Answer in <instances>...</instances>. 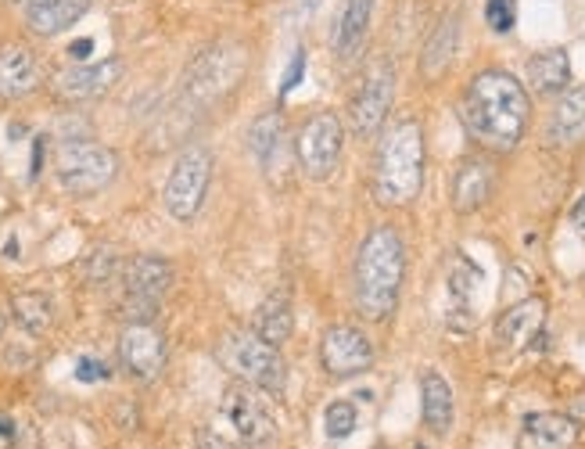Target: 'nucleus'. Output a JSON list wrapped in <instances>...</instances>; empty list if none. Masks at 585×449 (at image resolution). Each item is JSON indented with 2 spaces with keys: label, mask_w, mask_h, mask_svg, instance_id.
<instances>
[{
  "label": "nucleus",
  "mask_w": 585,
  "mask_h": 449,
  "mask_svg": "<svg viewBox=\"0 0 585 449\" xmlns=\"http://www.w3.org/2000/svg\"><path fill=\"white\" fill-rule=\"evenodd\" d=\"M460 119L474 141L492 151H510L521 144L524 130H528L532 101L517 76L503 69H485L463 90Z\"/></svg>",
  "instance_id": "obj_1"
},
{
  "label": "nucleus",
  "mask_w": 585,
  "mask_h": 449,
  "mask_svg": "<svg viewBox=\"0 0 585 449\" xmlns=\"http://www.w3.org/2000/svg\"><path fill=\"white\" fill-rule=\"evenodd\" d=\"M402 277H406V248L399 230L374 227L356 252V309L367 320H388L399 306Z\"/></svg>",
  "instance_id": "obj_2"
},
{
  "label": "nucleus",
  "mask_w": 585,
  "mask_h": 449,
  "mask_svg": "<svg viewBox=\"0 0 585 449\" xmlns=\"http://www.w3.org/2000/svg\"><path fill=\"white\" fill-rule=\"evenodd\" d=\"M374 198L385 209H402L424 187V133L417 119H399L381 133L374 159Z\"/></svg>",
  "instance_id": "obj_3"
},
{
  "label": "nucleus",
  "mask_w": 585,
  "mask_h": 449,
  "mask_svg": "<svg viewBox=\"0 0 585 449\" xmlns=\"http://www.w3.org/2000/svg\"><path fill=\"white\" fill-rule=\"evenodd\" d=\"M216 360L241 378L245 385H255L262 392H284L288 385V367H284V356L277 353V345L262 342L255 331H230L223 335V342L216 345Z\"/></svg>",
  "instance_id": "obj_4"
},
{
  "label": "nucleus",
  "mask_w": 585,
  "mask_h": 449,
  "mask_svg": "<svg viewBox=\"0 0 585 449\" xmlns=\"http://www.w3.org/2000/svg\"><path fill=\"white\" fill-rule=\"evenodd\" d=\"M119 173L115 151L97 141L69 137L58 148V180L69 194H97L105 191Z\"/></svg>",
  "instance_id": "obj_5"
},
{
  "label": "nucleus",
  "mask_w": 585,
  "mask_h": 449,
  "mask_svg": "<svg viewBox=\"0 0 585 449\" xmlns=\"http://www.w3.org/2000/svg\"><path fill=\"white\" fill-rule=\"evenodd\" d=\"M212 180V151L191 144V148L180 151L173 173L166 180V209L173 220L187 223L198 216L201 202H205V191H209Z\"/></svg>",
  "instance_id": "obj_6"
},
{
  "label": "nucleus",
  "mask_w": 585,
  "mask_h": 449,
  "mask_svg": "<svg viewBox=\"0 0 585 449\" xmlns=\"http://www.w3.org/2000/svg\"><path fill=\"white\" fill-rule=\"evenodd\" d=\"M341 148H345V126L334 112H316L295 137L298 166L309 180L331 177L341 159Z\"/></svg>",
  "instance_id": "obj_7"
},
{
  "label": "nucleus",
  "mask_w": 585,
  "mask_h": 449,
  "mask_svg": "<svg viewBox=\"0 0 585 449\" xmlns=\"http://www.w3.org/2000/svg\"><path fill=\"white\" fill-rule=\"evenodd\" d=\"M173 284V263L158 256H137L126 263V317L130 324H151L158 299Z\"/></svg>",
  "instance_id": "obj_8"
},
{
  "label": "nucleus",
  "mask_w": 585,
  "mask_h": 449,
  "mask_svg": "<svg viewBox=\"0 0 585 449\" xmlns=\"http://www.w3.org/2000/svg\"><path fill=\"white\" fill-rule=\"evenodd\" d=\"M245 72V54L230 44H212L187 65V94L194 101H216Z\"/></svg>",
  "instance_id": "obj_9"
},
{
  "label": "nucleus",
  "mask_w": 585,
  "mask_h": 449,
  "mask_svg": "<svg viewBox=\"0 0 585 449\" xmlns=\"http://www.w3.org/2000/svg\"><path fill=\"white\" fill-rule=\"evenodd\" d=\"M395 97V65L388 58H377L367 69V80L359 87L356 101H352V130L359 137H374L381 133L388 119V108H392Z\"/></svg>",
  "instance_id": "obj_10"
},
{
  "label": "nucleus",
  "mask_w": 585,
  "mask_h": 449,
  "mask_svg": "<svg viewBox=\"0 0 585 449\" xmlns=\"http://www.w3.org/2000/svg\"><path fill=\"white\" fill-rule=\"evenodd\" d=\"M320 360L324 370L334 378H352L374 363V345L370 338L352 324H334L327 327L324 342H320Z\"/></svg>",
  "instance_id": "obj_11"
},
{
  "label": "nucleus",
  "mask_w": 585,
  "mask_h": 449,
  "mask_svg": "<svg viewBox=\"0 0 585 449\" xmlns=\"http://www.w3.org/2000/svg\"><path fill=\"white\" fill-rule=\"evenodd\" d=\"M119 360L133 378L155 381L166 367V338L155 324H126L119 338Z\"/></svg>",
  "instance_id": "obj_12"
},
{
  "label": "nucleus",
  "mask_w": 585,
  "mask_h": 449,
  "mask_svg": "<svg viewBox=\"0 0 585 449\" xmlns=\"http://www.w3.org/2000/svg\"><path fill=\"white\" fill-rule=\"evenodd\" d=\"M223 414H227V421L234 424V432L241 435V442H248V446L259 449L273 439L270 410H266V403H262L255 392H248V388H230L227 396H223Z\"/></svg>",
  "instance_id": "obj_13"
},
{
  "label": "nucleus",
  "mask_w": 585,
  "mask_h": 449,
  "mask_svg": "<svg viewBox=\"0 0 585 449\" xmlns=\"http://www.w3.org/2000/svg\"><path fill=\"white\" fill-rule=\"evenodd\" d=\"M542 324H546V302L542 299L517 302V306H510L496 320V349L521 353V349H528L535 342V335H542Z\"/></svg>",
  "instance_id": "obj_14"
},
{
  "label": "nucleus",
  "mask_w": 585,
  "mask_h": 449,
  "mask_svg": "<svg viewBox=\"0 0 585 449\" xmlns=\"http://www.w3.org/2000/svg\"><path fill=\"white\" fill-rule=\"evenodd\" d=\"M123 76V62L119 58H108V62H94V65H76V69L58 72V94L69 97V101H94V97L108 94V90L119 83Z\"/></svg>",
  "instance_id": "obj_15"
},
{
  "label": "nucleus",
  "mask_w": 585,
  "mask_h": 449,
  "mask_svg": "<svg viewBox=\"0 0 585 449\" xmlns=\"http://www.w3.org/2000/svg\"><path fill=\"white\" fill-rule=\"evenodd\" d=\"M578 421L564 414H528L517 435V449H575Z\"/></svg>",
  "instance_id": "obj_16"
},
{
  "label": "nucleus",
  "mask_w": 585,
  "mask_h": 449,
  "mask_svg": "<svg viewBox=\"0 0 585 449\" xmlns=\"http://www.w3.org/2000/svg\"><path fill=\"white\" fill-rule=\"evenodd\" d=\"M420 414H424L428 432L435 435H449V428H453L456 417L453 388H449V381L438 370H424L420 374Z\"/></svg>",
  "instance_id": "obj_17"
},
{
  "label": "nucleus",
  "mask_w": 585,
  "mask_h": 449,
  "mask_svg": "<svg viewBox=\"0 0 585 449\" xmlns=\"http://www.w3.org/2000/svg\"><path fill=\"white\" fill-rule=\"evenodd\" d=\"M90 11V0H29L26 22L36 36H58Z\"/></svg>",
  "instance_id": "obj_18"
},
{
  "label": "nucleus",
  "mask_w": 585,
  "mask_h": 449,
  "mask_svg": "<svg viewBox=\"0 0 585 449\" xmlns=\"http://www.w3.org/2000/svg\"><path fill=\"white\" fill-rule=\"evenodd\" d=\"M492 166L485 159H467L453 177V209L456 212H478L481 205L489 202L492 194Z\"/></svg>",
  "instance_id": "obj_19"
},
{
  "label": "nucleus",
  "mask_w": 585,
  "mask_h": 449,
  "mask_svg": "<svg viewBox=\"0 0 585 449\" xmlns=\"http://www.w3.org/2000/svg\"><path fill=\"white\" fill-rule=\"evenodd\" d=\"M40 83V65H36L33 51L22 44H4L0 47V94L4 97H22Z\"/></svg>",
  "instance_id": "obj_20"
},
{
  "label": "nucleus",
  "mask_w": 585,
  "mask_h": 449,
  "mask_svg": "<svg viewBox=\"0 0 585 449\" xmlns=\"http://www.w3.org/2000/svg\"><path fill=\"white\" fill-rule=\"evenodd\" d=\"M524 76H528V87H532L535 94H564L571 83L568 51H564V47H550V51L535 54V58H528Z\"/></svg>",
  "instance_id": "obj_21"
},
{
  "label": "nucleus",
  "mask_w": 585,
  "mask_h": 449,
  "mask_svg": "<svg viewBox=\"0 0 585 449\" xmlns=\"http://www.w3.org/2000/svg\"><path fill=\"white\" fill-rule=\"evenodd\" d=\"M546 133H550L553 148H568V144L585 141V87H575L560 97Z\"/></svg>",
  "instance_id": "obj_22"
},
{
  "label": "nucleus",
  "mask_w": 585,
  "mask_h": 449,
  "mask_svg": "<svg viewBox=\"0 0 585 449\" xmlns=\"http://www.w3.org/2000/svg\"><path fill=\"white\" fill-rule=\"evenodd\" d=\"M456 44H460V18L446 15L435 26V33L428 36L424 51H420V72H424L428 80H438V76L449 69V62H453Z\"/></svg>",
  "instance_id": "obj_23"
},
{
  "label": "nucleus",
  "mask_w": 585,
  "mask_h": 449,
  "mask_svg": "<svg viewBox=\"0 0 585 449\" xmlns=\"http://www.w3.org/2000/svg\"><path fill=\"white\" fill-rule=\"evenodd\" d=\"M370 15H374V0H345L338 26H334V51H338L341 58H352V54L363 47Z\"/></svg>",
  "instance_id": "obj_24"
},
{
  "label": "nucleus",
  "mask_w": 585,
  "mask_h": 449,
  "mask_svg": "<svg viewBox=\"0 0 585 449\" xmlns=\"http://www.w3.org/2000/svg\"><path fill=\"white\" fill-rule=\"evenodd\" d=\"M252 331L262 338V342H270V345L288 342L291 331H295V313H291L288 295H270V299L262 302V306L255 309Z\"/></svg>",
  "instance_id": "obj_25"
},
{
  "label": "nucleus",
  "mask_w": 585,
  "mask_h": 449,
  "mask_svg": "<svg viewBox=\"0 0 585 449\" xmlns=\"http://www.w3.org/2000/svg\"><path fill=\"white\" fill-rule=\"evenodd\" d=\"M280 141H284V112L270 108L262 112L252 126H248V151L255 155L262 169H270L273 159L280 155Z\"/></svg>",
  "instance_id": "obj_26"
},
{
  "label": "nucleus",
  "mask_w": 585,
  "mask_h": 449,
  "mask_svg": "<svg viewBox=\"0 0 585 449\" xmlns=\"http://www.w3.org/2000/svg\"><path fill=\"white\" fill-rule=\"evenodd\" d=\"M11 309H15V320L26 327L29 335H44L51 327V299L40 295V291H18L11 299Z\"/></svg>",
  "instance_id": "obj_27"
},
{
  "label": "nucleus",
  "mask_w": 585,
  "mask_h": 449,
  "mask_svg": "<svg viewBox=\"0 0 585 449\" xmlns=\"http://www.w3.org/2000/svg\"><path fill=\"white\" fill-rule=\"evenodd\" d=\"M327 435L331 439H349L352 432H356V406L349 403V399H334L331 406H327Z\"/></svg>",
  "instance_id": "obj_28"
},
{
  "label": "nucleus",
  "mask_w": 585,
  "mask_h": 449,
  "mask_svg": "<svg viewBox=\"0 0 585 449\" xmlns=\"http://www.w3.org/2000/svg\"><path fill=\"white\" fill-rule=\"evenodd\" d=\"M485 22H489L496 33H510L517 22V0H489V4H485Z\"/></svg>",
  "instance_id": "obj_29"
},
{
  "label": "nucleus",
  "mask_w": 585,
  "mask_h": 449,
  "mask_svg": "<svg viewBox=\"0 0 585 449\" xmlns=\"http://www.w3.org/2000/svg\"><path fill=\"white\" fill-rule=\"evenodd\" d=\"M76 378L83 381V385H94V381L108 378V367L101 360H94V356H83V360L76 363Z\"/></svg>",
  "instance_id": "obj_30"
},
{
  "label": "nucleus",
  "mask_w": 585,
  "mask_h": 449,
  "mask_svg": "<svg viewBox=\"0 0 585 449\" xmlns=\"http://www.w3.org/2000/svg\"><path fill=\"white\" fill-rule=\"evenodd\" d=\"M306 51H295V58H291V65H288V76H284V83H280V94H291V90L302 83V76H306Z\"/></svg>",
  "instance_id": "obj_31"
},
{
  "label": "nucleus",
  "mask_w": 585,
  "mask_h": 449,
  "mask_svg": "<svg viewBox=\"0 0 585 449\" xmlns=\"http://www.w3.org/2000/svg\"><path fill=\"white\" fill-rule=\"evenodd\" d=\"M198 449H237V446H230V442L216 432H198Z\"/></svg>",
  "instance_id": "obj_32"
},
{
  "label": "nucleus",
  "mask_w": 585,
  "mask_h": 449,
  "mask_svg": "<svg viewBox=\"0 0 585 449\" xmlns=\"http://www.w3.org/2000/svg\"><path fill=\"white\" fill-rule=\"evenodd\" d=\"M90 51H94V40L83 36V40H76V44L69 47V58L72 62H83V58H90Z\"/></svg>",
  "instance_id": "obj_33"
},
{
  "label": "nucleus",
  "mask_w": 585,
  "mask_h": 449,
  "mask_svg": "<svg viewBox=\"0 0 585 449\" xmlns=\"http://www.w3.org/2000/svg\"><path fill=\"white\" fill-rule=\"evenodd\" d=\"M571 223H575V230L585 238V194L578 198V205L571 209Z\"/></svg>",
  "instance_id": "obj_34"
},
{
  "label": "nucleus",
  "mask_w": 585,
  "mask_h": 449,
  "mask_svg": "<svg viewBox=\"0 0 585 449\" xmlns=\"http://www.w3.org/2000/svg\"><path fill=\"white\" fill-rule=\"evenodd\" d=\"M40 162H44V141H36L33 144V173H29V177H40Z\"/></svg>",
  "instance_id": "obj_35"
},
{
  "label": "nucleus",
  "mask_w": 585,
  "mask_h": 449,
  "mask_svg": "<svg viewBox=\"0 0 585 449\" xmlns=\"http://www.w3.org/2000/svg\"><path fill=\"white\" fill-rule=\"evenodd\" d=\"M291 4H295V8H298V15H313V11L320 8L324 0H291Z\"/></svg>",
  "instance_id": "obj_36"
},
{
  "label": "nucleus",
  "mask_w": 585,
  "mask_h": 449,
  "mask_svg": "<svg viewBox=\"0 0 585 449\" xmlns=\"http://www.w3.org/2000/svg\"><path fill=\"white\" fill-rule=\"evenodd\" d=\"M0 435H15V424H11V417L0 414Z\"/></svg>",
  "instance_id": "obj_37"
},
{
  "label": "nucleus",
  "mask_w": 585,
  "mask_h": 449,
  "mask_svg": "<svg viewBox=\"0 0 585 449\" xmlns=\"http://www.w3.org/2000/svg\"><path fill=\"white\" fill-rule=\"evenodd\" d=\"M0 331H4V317H0Z\"/></svg>",
  "instance_id": "obj_38"
},
{
  "label": "nucleus",
  "mask_w": 585,
  "mask_h": 449,
  "mask_svg": "<svg viewBox=\"0 0 585 449\" xmlns=\"http://www.w3.org/2000/svg\"><path fill=\"white\" fill-rule=\"evenodd\" d=\"M377 449H388V446H377Z\"/></svg>",
  "instance_id": "obj_39"
},
{
  "label": "nucleus",
  "mask_w": 585,
  "mask_h": 449,
  "mask_svg": "<svg viewBox=\"0 0 585 449\" xmlns=\"http://www.w3.org/2000/svg\"><path fill=\"white\" fill-rule=\"evenodd\" d=\"M417 449H424V446H417Z\"/></svg>",
  "instance_id": "obj_40"
}]
</instances>
